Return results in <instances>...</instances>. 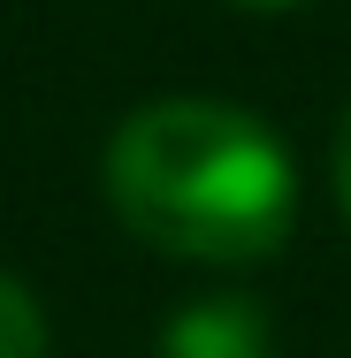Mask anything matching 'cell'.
I'll return each instance as SVG.
<instances>
[{"mask_svg": "<svg viewBox=\"0 0 351 358\" xmlns=\"http://www.w3.org/2000/svg\"><path fill=\"white\" fill-rule=\"evenodd\" d=\"M99 183L138 244L191 267L268 259L298 214V168L275 145V130L199 92L145 99L138 115H123Z\"/></svg>", "mask_w": 351, "mask_h": 358, "instance_id": "6da1fadb", "label": "cell"}, {"mask_svg": "<svg viewBox=\"0 0 351 358\" xmlns=\"http://www.w3.org/2000/svg\"><path fill=\"white\" fill-rule=\"evenodd\" d=\"M268 351H275V336L252 297H199L160 328L153 358H268Z\"/></svg>", "mask_w": 351, "mask_h": 358, "instance_id": "7a4b0ae2", "label": "cell"}, {"mask_svg": "<svg viewBox=\"0 0 351 358\" xmlns=\"http://www.w3.org/2000/svg\"><path fill=\"white\" fill-rule=\"evenodd\" d=\"M46 305L0 267V358H46Z\"/></svg>", "mask_w": 351, "mask_h": 358, "instance_id": "3957f363", "label": "cell"}, {"mask_svg": "<svg viewBox=\"0 0 351 358\" xmlns=\"http://www.w3.org/2000/svg\"><path fill=\"white\" fill-rule=\"evenodd\" d=\"M336 199H344V214H351V115H344V130H336Z\"/></svg>", "mask_w": 351, "mask_h": 358, "instance_id": "277c9868", "label": "cell"}, {"mask_svg": "<svg viewBox=\"0 0 351 358\" xmlns=\"http://www.w3.org/2000/svg\"><path fill=\"white\" fill-rule=\"evenodd\" d=\"M245 8H298V0H245Z\"/></svg>", "mask_w": 351, "mask_h": 358, "instance_id": "5b68a950", "label": "cell"}]
</instances>
